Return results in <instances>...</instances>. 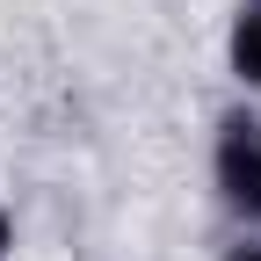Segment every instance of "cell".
Listing matches in <instances>:
<instances>
[{"label": "cell", "instance_id": "obj_1", "mask_svg": "<svg viewBox=\"0 0 261 261\" xmlns=\"http://www.w3.org/2000/svg\"><path fill=\"white\" fill-rule=\"evenodd\" d=\"M211 196L240 232H261V109L254 102H232L211 130Z\"/></svg>", "mask_w": 261, "mask_h": 261}, {"label": "cell", "instance_id": "obj_2", "mask_svg": "<svg viewBox=\"0 0 261 261\" xmlns=\"http://www.w3.org/2000/svg\"><path fill=\"white\" fill-rule=\"evenodd\" d=\"M225 73L240 80L247 102H261V0H232V22H225Z\"/></svg>", "mask_w": 261, "mask_h": 261}, {"label": "cell", "instance_id": "obj_3", "mask_svg": "<svg viewBox=\"0 0 261 261\" xmlns=\"http://www.w3.org/2000/svg\"><path fill=\"white\" fill-rule=\"evenodd\" d=\"M218 261H261V232H240V240H232V247H225Z\"/></svg>", "mask_w": 261, "mask_h": 261}, {"label": "cell", "instance_id": "obj_4", "mask_svg": "<svg viewBox=\"0 0 261 261\" xmlns=\"http://www.w3.org/2000/svg\"><path fill=\"white\" fill-rule=\"evenodd\" d=\"M8 254H15V211L0 203V261H8Z\"/></svg>", "mask_w": 261, "mask_h": 261}]
</instances>
